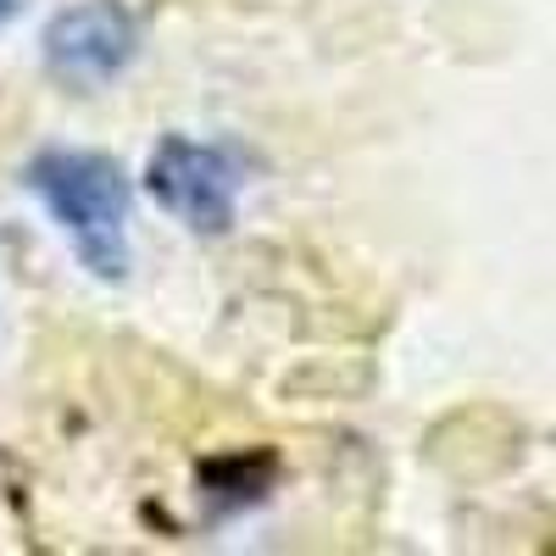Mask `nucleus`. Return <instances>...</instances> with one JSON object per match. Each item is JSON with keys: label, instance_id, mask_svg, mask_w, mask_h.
Instances as JSON below:
<instances>
[{"label": "nucleus", "instance_id": "f257e3e1", "mask_svg": "<svg viewBox=\"0 0 556 556\" xmlns=\"http://www.w3.org/2000/svg\"><path fill=\"white\" fill-rule=\"evenodd\" d=\"M28 190L62 223V235L78 245L84 267H96L101 278H123V267H128L123 223H128L134 184L112 156L51 146L28 162Z\"/></svg>", "mask_w": 556, "mask_h": 556}, {"label": "nucleus", "instance_id": "f03ea898", "mask_svg": "<svg viewBox=\"0 0 556 556\" xmlns=\"http://www.w3.org/2000/svg\"><path fill=\"white\" fill-rule=\"evenodd\" d=\"M146 190L167 217H178L195 235H223V228H235V212H240L235 162L217 146H201V139H184V134H167L151 151Z\"/></svg>", "mask_w": 556, "mask_h": 556}, {"label": "nucleus", "instance_id": "7ed1b4c3", "mask_svg": "<svg viewBox=\"0 0 556 556\" xmlns=\"http://www.w3.org/2000/svg\"><path fill=\"white\" fill-rule=\"evenodd\" d=\"M139 51V23L117 0H78L45 23V73L67 89L112 84Z\"/></svg>", "mask_w": 556, "mask_h": 556}, {"label": "nucleus", "instance_id": "20e7f679", "mask_svg": "<svg viewBox=\"0 0 556 556\" xmlns=\"http://www.w3.org/2000/svg\"><path fill=\"white\" fill-rule=\"evenodd\" d=\"M7 17H17V0H0V23H7Z\"/></svg>", "mask_w": 556, "mask_h": 556}]
</instances>
